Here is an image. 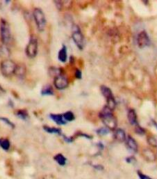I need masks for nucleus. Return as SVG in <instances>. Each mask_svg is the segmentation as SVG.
<instances>
[{
  "label": "nucleus",
  "mask_w": 157,
  "mask_h": 179,
  "mask_svg": "<svg viewBox=\"0 0 157 179\" xmlns=\"http://www.w3.org/2000/svg\"><path fill=\"white\" fill-rule=\"evenodd\" d=\"M72 39L74 41V43L76 44V46H78V48L79 50H82L84 48V46H85V39H84V36L82 35L79 27L78 25L74 24L72 26Z\"/></svg>",
  "instance_id": "6"
},
{
  "label": "nucleus",
  "mask_w": 157,
  "mask_h": 179,
  "mask_svg": "<svg viewBox=\"0 0 157 179\" xmlns=\"http://www.w3.org/2000/svg\"><path fill=\"white\" fill-rule=\"evenodd\" d=\"M15 114H16L17 117H19V118H20L21 120H24V121L27 120L28 117H29L28 111L25 110V109H19V110H17V111L15 112Z\"/></svg>",
  "instance_id": "19"
},
{
  "label": "nucleus",
  "mask_w": 157,
  "mask_h": 179,
  "mask_svg": "<svg viewBox=\"0 0 157 179\" xmlns=\"http://www.w3.org/2000/svg\"><path fill=\"white\" fill-rule=\"evenodd\" d=\"M99 117L107 129L115 131L118 128V120L113 114V110H111L106 106H105V108L100 111Z\"/></svg>",
  "instance_id": "1"
},
{
  "label": "nucleus",
  "mask_w": 157,
  "mask_h": 179,
  "mask_svg": "<svg viewBox=\"0 0 157 179\" xmlns=\"http://www.w3.org/2000/svg\"><path fill=\"white\" fill-rule=\"evenodd\" d=\"M63 117L65 119L66 122H72L74 119H75V115L72 111H66L64 114H63Z\"/></svg>",
  "instance_id": "22"
},
{
  "label": "nucleus",
  "mask_w": 157,
  "mask_h": 179,
  "mask_svg": "<svg viewBox=\"0 0 157 179\" xmlns=\"http://www.w3.org/2000/svg\"><path fill=\"white\" fill-rule=\"evenodd\" d=\"M0 36H1V40L4 46H10L12 43V35L10 32V27L9 24L7 21L4 19L1 20L0 22Z\"/></svg>",
  "instance_id": "2"
},
{
  "label": "nucleus",
  "mask_w": 157,
  "mask_h": 179,
  "mask_svg": "<svg viewBox=\"0 0 157 179\" xmlns=\"http://www.w3.org/2000/svg\"><path fill=\"white\" fill-rule=\"evenodd\" d=\"M43 130L47 133H50V134H56V135H62V131L60 128H56V127H50V126H47V125H44L43 126Z\"/></svg>",
  "instance_id": "17"
},
{
  "label": "nucleus",
  "mask_w": 157,
  "mask_h": 179,
  "mask_svg": "<svg viewBox=\"0 0 157 179\" xmlns=\"http://www.w3.org/2000/svg\"><path fill=\"white\" fill-rule=\"evenodd\" d=\"M0 57L8 58L9 57V50L7 46H0Z\"/></svg>",
  "instance_id": "23"
},
{
  "label": "nucleus",
  "mask_w": 157,
  "mask_h": 179,
  "mask_svg": "<svg viewBox=\"0 0 157 179\" xmlns=\"http://www.w3.org/2000/svg\"><path fill=\"white\" fill-rule=\"evenodd\" d=\"M147 141H148V144L150 146L155 147V148L157 147V138L155 136H149L147 138Z\"/></svg>",
  "instance_id": "24"
},
{
  "label": "nucleus",
  "mask_w": 157,
  "mask_h": 179,
  "mask_svg": "<svg viewBox=\"0 0 157 179\" xmlns=\"http://www.w3.org/2000/svg\"><path fill=\"white\" fill-rule=\"evenodd\" d=\"M37 52H38V40H37L36 36H32L30 37L29 43H28L26 49H25L26 56L33 59V58L36 57Z\"/></svg>",
  "instance_id": "5"
},
{
  "label": "nucleus",
  "mask_w": 157,
  "mask_h": 179,
  "mask_svg": "<svg viewBox=\"0 0 157 179\" xmlns=\"http://www.w3.org/2000/svg\"><path fill=\"white\" fill-rule=\"evenodd\" d=\"M0 120H2V121H3L4 123H7V124H8V125H9L12 129H14V128H15V124H14L12 122H10L7 118H5V117H0Z\"/></svg>",
  "instance_id": "27"
},
{
  "label": "nucleus",
  "mask_w": 157,
  "mask_h": 179,
  "mask_svg": "<svg viewBox=\"0 0 157 179\" xmlns=\"http://www.w3.org/2000/svg\"><path fill=\"white\" fill-rule=\"evenodd\" d=\"M34 18L37 26V29L40 32H43L45 29L46 26V19H45V15L43 12V10L41 8H34Z\"/></svg>",
  "instance_id": "7"
},
{
  "label": "nucleus",
  "mask_w": 157,
  "mask_h": 179,
  "mask_svg": "<svg viewBox=\"0 0 157 179\" xmlns=\"http://www.w3.org/2000/svg\"><path fill=\"white\" fill-rule=\"evenodd\" d=\"M81 75H82V74H81V72H80L78 69H76V70H75V76H76V78H77V79H80V78H81Z\"/></svg>",
  "instance_id": "29"
},
{
  "label": "nucleus",
  "mask_w": 157,
  "mask_h": 179,
  "mask_svg": "<svg viewBox=\"0 0 157 179\" xmlns=\"http://www.w3.org/2000/svg\"><path fill=\"white\" fill-rule=\"evenodd\" d=\"M54 160H55L60 166H64V165H66V163H67V159H66V157H65L63 154H61V153L56 154V155L54 157Z\"/></svg>",
  "instance_id": "15"
},
{
  "label": "nucleus",
  "mask_w": 157,
  "mask_h": 179,
  "mask_svg": "<svg viewBox=\"0 0 157 179\" xmlns=\"http://www.w3.org/2000/svg\"><path fill=\"white\" fill-rule=\"evenodd\" d=\"M62 136H63V135H62ZM63 138H64L65 141L68 142V143H71V142L73 141V138H67V137H65V136H63Z\"/></svg>",
  "instance_id": "30"
},
{
  "label": "nucleus",
  "mask_w": 157,
  "mask_h": 179,
  "mask_svg": "<svg viewBox=\"0 0 157 179\" xmlns=\"http://www.w3.org/2000/svg\"><path fill=\"white\" fill-rule=\"evenodd\" d=\"M0 147L5 150L7 151L10 148V142L7 138H0Z\"/></svg>",
  "instance_id": "20"
},
{
  "label": "nucleus",
  "mask_w": 157,
  "mask_h": 179,
  "mask_svg": "<svg viewBox=\"0 0 157 179\" xmlns=\"http://www.w3.org/2000/svg\"><path fill=\"white\" fill-rule=\"evenodd\" d=\"M100 90H101L102 95L106 99V105L105 106L108 109H110L111 110H114L116 109V106H117V102H116L115 97H114L111 89L106 85H101Z\"/></svg>",
  "instance_id": "3"
},
{
  "label": "nucleus",
  "mask_w": 157,
  "mask_h": 179,
  "mask_svg": "<svg viewBox=\"0 0 157 179\" xmlns=\"http://www.w3.org/2000/svg\"><path fill=\"white\" fill-rule=\"evenodd\" d=\"M153 123H154V124L155 125V127H156V128H157V123H155V122H153Z\"/></svg>",
  "instance_id": "31"
},
{
  "label": "nucleus",
  "mask_w": 157,
  "mask_h": 179,
  "mask_svg": "<svg viewBox=\"0 0 157 179\" xmlns=\"http://www.w3.org/2000/svg\"><path fill=\"white\" fill-rule=\"evenodd\" d=\"M58 60L65 63L67 61V59H68V51H67V46L65 45L62 46V48L58 51V56H57Z\"/></svg>",
  "instance_id": "14"
},
{
  "label": "nucleus",
  "mask_w": 157,
  "mask_h": 179,
  "mask_svg": "<svg viewBox=\"0 0 157 179\" xmlns=\"http://www.w3.org/2000/svg\"><path fill=\"white\" fill-rule=\"evenodd\" d=\"M49 117L58 125H64L67 123V122L63 117V114H50Z\"/></svg>",
  "instance_id": "13"
},
{
  "label": "nucleus",
  "mask_w": 157,
  "mask_h": 179,
  "mask_svg": "<svg viewBox=\"0 0 157 179\" xmlns=\"http://www.w3.org/2000/svg\"><path fill=\"white\" fill-rule=\"evenodd\" d=\"M137 44L140 48H145L151 45V39L145 31H141L137 36Z\"/></svg>",
  "instance_id": "9"
},
{
  "label": "nucleus",
  "mask_w": 157,
  "mask_h": 179,
  "mask_svg": "<svg viewBox=\"0 0 157 179\" xmlns=\"http://www.w3.org/2000/svg\"><path fill=\"white\" fill-rule=\"evenodd\" d=\"M0 90H2V87H1V86H0Z\"/></svg>",
  "instance_id": "32"
},
{
  "label": "nucleus",
  "mask_w": 157,
  "mask_h": 179,
  "mask_svg": "<svg viewBox=\"0 0 157 179\" xmlns=\"http://www.w3.org/2000/svg\"><path fill=\"white\" fill-rule=\"evenodd\" d=\"M125 143H126V147H127L131 152H133V153H137V152H138V148H139L138 144H137L136 140H135L131 136L128 135Z\"/></svg>",
  "instance_id": "10"
},
{
  "label": "nucleus",
  "mask_w": 157,
  "mask_h": 179,
  "mask_svg": "<svg viewBox=\"0 0 157 179\" xmlns=\"http://www.w3.org/2000/svg\"><path fill=\"white\" fill-rule=\"evenodd\" d=\"M54 85L58 90H64L69 86V80L67 76L62 73L54 78Z\"/></svg>",
  "instance_id": "8"
},
{
  "label": "nucleus",
  "mask_w": 157,
  "mask_h": 179,
  "mask_svg": "<svg viewBox=\"0 0 157 179\" xmlns=\"http://www.w3.org/2000/svg\"><path fill=\"white\" fill-rule=\"evenodd\" d=\"M127 135L122 128H117L114 131V139L118 143H123L127 139Z\"/></svg>",
  "instance_id": "11"
},
{
  "label": "nucleus",
  "mask_w": 157,
  "mask_h": 179,
  "mask_svg": "<svg viewBox=\"0 0 157 179\" xmlns=\"http://www.w3.org/2000/svg\"><path fill=\"white\" fill-rule=\"evenodd\" d=\"M142 155L144 156V158L147 160V161H150V162H154L155 160V153L150 150V149H144L143 152H142Z\"/></svg>",
  "instance_id": "16"
},
{
  "label": "nucleus",
  "mask_w": 157,
  "mask_h": 179,
  "mask_svg": "<svg viewBox=\"0 0 157 179\" xmlns=\"http://www.w3.org/2000/svg\"><path fill=\"white\" fill-rule=\"evenodd\" d=\"M109 129H107L106 127H102V128H99L98 130H96V133L99 135V136H101V137H104V136H105V135H107L108 133H109Z\"/></svg>",
  "instance_id": "25"
},
{
  "label": "nucleus",
  "mask_w": 157,
  "mask_h": 179,
  "mask_svg": "<svg viewBox=\"0 0 157 179\" xmlns=\"http://www.w3.org/2000/svg\"><path fill=\"white\" fill-rule=\"evenodd\" d=\"M41 94H42L43 96H52V95H54V90H53V88H52L51 85H45V86L42 89Z\"/></svg>",
  "instance_id": "18"
},
{
  "label": "nucleus",
  "mask_w": 157,
  "mask_h": 179,
  "mask_svg": "<svg viewBox=\"0 0 157 179\" xmlns=\"http://www.w3.org/2000/svg\"><path fill=\"white\" fill-rule=\"evenodd\" d=\"M135 133L140 135V136H143V135L146 134V131H145V129L143 127H141L140 125H137V126H135Z\"/></svg>",
  "instance_id": "26"
},
{
  "label": "nucleus",
  "mask_w": 157,
  "mask_h": 179,
  "mask_svg": "<svg viewBox=\"0 0 157 179\" xmlns=\"http://www.w3.org/2000/svg\"><path fill=\"white\" fill-rule=\"evenodd\" d=\"M25 67L23 66V65H18L17 66V70H16V72H15V74L18 76V77H21V78H23L24 77V75H25Z\"/></svg>",
  "instance_id": "21"
},
{
  "label": "nucleus",
  "mask_w": 157,
  "mask_h": 179,
  "mask_svg": "<svg viewBox=\"0 0 157 179\" xmlns=\"http://www.w3.org/2000/svg\"><path fill=\"white\" fill-rule=\"evenodd\" d=\"M17 66L18 65L14 61L10 60H4L0 64V72L4 76L9 77L12 74H15Z\"/></svg>",
  "instance_id": "4"
},
{
  "label": "nucleus",
  "mask_w": 157,
  "mask_h": 179,
  "mask_svg": "<svg viewBox=\"0 0 157 179\" xmlns=\"http://www.w3.org/2000/svg\"><path fill=\"white\" fill-rule=\"evenodd\" d=\"M137 173H138V176H139L140 179H153L152 177H148V176H146V175L142 174L141 171H138Z\"/></svg>",
  "instance_id": "28"
},
{
  "label": "nucleus",
  "mask_w": 157,
  "mask_h": 179,
  "mask_svg": "<svg viewBox=\"0 0 157 179\" xmlns=\"http://www.w3.org/2000/svg\"><path fill=\"white\" fill-rule=\"evenodd\" d=\"M128 120L129 122V123L133 126H137L139 125V123H138V116H137V113H136V110L133 109H129L128 111Z\"/></svg>",
  "instance_id": "12"
}]
</instances>
